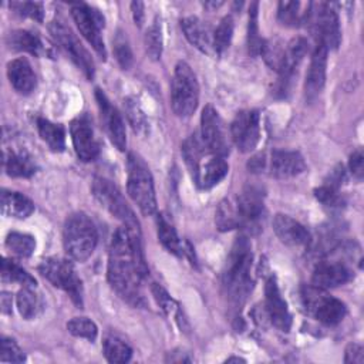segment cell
Here are the masks:
<instances>
[{"mask_svg": "<svg viewBox=\"0 0 364 364\" xmlns=\"http://www.w3.org/2000/svg\"><path fill=\"white\" fill-rule=\"evenodd\" d=\"M148 274V267L141 247V230L121 226L115 230L109 256L107 276L111 287L129 304L145 306L141 290L142 279Z\"/></svg>", "mask_w": 364, "mask_h": 364, "instance_id": "6da1fadb", "label": "cell"}, {"mask_svg": "<svg viewBox=\"0 0 364 364\" xmlns=\"http://www.w3.org/2000/svg\"><path fill=\"white\" fill-rule=\"evenodd\" d=\"M253 255L250 243L245 236L235 240L222 274V283L229 299L242 304L247 294L252 291L253 280L250 276Z\"/></svg>", "mask_w": 364, "mask_h": 364, "instance_id": "7a4b0ae2", "label": "cell"}, {"mask_svg": "<svg viewBox=\"0 0 364 364\" xmlns=\"http://www.w3.org/2000/svg\"><path fill=\"white\" fill-rule=\"evenodd\" d=\"M63 240L64 249L71 259L77 262L87 260L92 255L98 240L94 222L81 212L71 215L65 220Z\"/></svg>", "mask_w": 364, "mask_h": 364, "instance_id": "3957f363", "label": "cell"}, {"mask_svg": "<svg viewBox=\"0 0 364 364\" xmlns=\"http://www.w3.org/2000/svg\"><path fill=\"white\" fill-rule=\"evenodd\" d=\"M128 182L127 189L128 195L134 200V203L139 208V210L149 216L156 212V198L154 189L152 175L149 168L135 154L128 155Z\"/></svg>", "mask_w": 364, "mask_h": 364, "instance_id": "277c9868", "label": "cell"}, {"mask_svg": "<svg viewBox=\"0 0 364 364\" xmlns=\"http://www.w3.org/2000/svg\"><path fill=\"white\" fill-rule=\"evenodd\" d=\"M172 109L178 117H191L199 101V85L195 73L185 63L179 61L175 67L171 87Z\"/></svg>", "mask_w": 364, "mask_h": 364, "instance_id": "5b68a950", "label": "cell"}, {"mask_svg": "<svg viewBox=\"0 0 364 364\" xmlns=\"http://www.w3.org/2000/svg\"><path fill=\"white\" fill-rule=\"evenodd\" d=\"M38 272L53 286L64 290L78 307H82V284L75 273L74 266L68 260L60 257H48L41 262Z\"/></svg>", "mask_w": 364, "mask_h": 364, "instance_id": "8992f818", "label": "cell"}, {"mask_svg": "<svg viewBox=\"0 0 364 364\" xmlns=\"http://www.w3.org/2000/svg\"><path fill=\"white\" fill-rule=\"evenodd\" d=\"M307 24L311 26L313 33L317 37V44L328 50H336L340 44V24L338 16L334 7L328 3H310Z\"/></svg>", "mask_w": 364, "mask_h": 364, "instance_id": "52a82bcc", "label": "cell"}, {"mask_svg": "<svg viewBox=\"0 0 364 364\" xmlns=\"http://www.w3.org/2000/svg\"><path fill=\"white\" fill-rule=\"evenodd\" d=\"M303 301L306 310L326 326L338 324L347 313L343 301L328 296L323 289L313 284L303 289Z\"/></svg>", "mask_w": 364, "mask_h": 364, "instance_id": "ba28073f", "label": "cell"}, {"mask_svg": "<svg viewBox=\"0 0 364 364\" xmlns=\"http://www.w3.org/2000/svg\"><path fill=\"white\" fill-rule=\"evenodd\" d=\"M92 193L95 199L104 206L112 216L119 219L124 226L129 229H139V223L135 213L127 203L121 191L105 178H95L92 182Z\"/></svg>", "mask_w": 364, "mask_h": 364, "instance_id": "9c48e42d", "label": "cell"}, {"mask_svg": "<svg viewBox=\"0 0 364 364\" xmlns=\"http://www.w3.org/2000/svg\"><path fill=\"white\" fill-rule=\"evenodd\" d=\"M200 139L206 149L225 158L230 151V141L223 119L212 105H206L200 115Z\"/></svg>", "mask_w": 364, "mask_h": 364, "instance_id": "30bf717a", "label": "cell"}, {"mask_svg": "<svg viewBox=\"0 0 364 364\" xmlns=\"http://www.w3.org/2000/svg\"><path fill=\"white\" fill-rule=\"evenodd\" d=\"M71 16H73L80 33L84 36V38L92 46V48L97 51V54L102 60H105V57H107L105 44L100 34L101 28L105 24L104 16L98 10H95L84 3L73 4Z\"/></svg>", "mask_w": 364, "mask_h": 364, "instance_id": "8fae6325", "label": "cell"}, {"mask_svg": "<svg viewBox=\"0 0 364 364\" xmlns=\"http://www.w3.org/2000/svg\"><path fill=\"white\" fill-rule=\"evenodd\" d=\"M50 33L55 43L68 54L75 65L85 74L87 78L94 77V63L85 47L80 43L77 36L61 21H53L50 24Z\"/></svg>", "mask_w": 364, "mask_h": 364, "instance_id": "7c38bea8", "label": "cell"}, {"mask_svg": "<svg viewBox=\"0 0 364 364\" xmlns=\"http://www.w3.org/2000/svg\"><path fill=\"white\" fill-rule=\"evenodd\" d=\"M230 138L242 152H250L260 139V115L256 109L239 111L230 125Z\"/></svg>", "mask_w": 364, "mask_h": 364, "instance_id": "4fadbf2b", "label": "cell"}, {"mask_svg": "<svg viewBox=\"0 0 364 364\" xmlns=\"http://www.w3.org/2000/svg\"><path fill=\"white\" fill-rule=\"evenodd\" d=\"M70 132L77 156L84 162L94 161L100 154V146L88 117L81 115L73 119L70 124Z\"/></svg>", "mask_w": 364, "mask_h": 364, "instance_id": "5bb4252c", "label": "cell"}, {"mask_svg": "<svg viewBox=\"0 0 364 364\" xmlns=\"http://www.w3.org/2000/svg\"><path fill=\"white\" fill-rule=\"evenodd\" d=\"M264 311L269 321L282 331H289L291 326V317L286 301L283 300L276 279L270 276L264 284Z\"/></svg>", "mask_w": 364, "mask_h": 364, "instance_id": "9a60e30c", "label": "cell"}, {"mask_svg": "<svg viewBox=\"0 0 364 364\" xmlns=\"http://www.w3.org/2000/svg\"><path fill=\"white\" fill-rule=\"evenodd\" d=\"M95 98H97V102H98V107L101 111L102 122L105 125V129H107V134H108L111 142L119 151H124L127 146V135H125V125H124L121 114L118 112V109L115 107H112V104L109 102L107 95L100 88L95 90Z\"/></svg>", "mask_w": 364, "mask_h": 364, "instance_id": "2e32d148", "label": "cell"}, {"mask_svg": "<svg viewBox=\"0 0 364 364\" xmlns=\"http://www.w3.org/2000/svg\"><path fill=\"white\" fill-rule=\"evenodd\" d=\"M273 230L280 242L291 247H306L311 242L310 232L289 215L277 213L273 219Z\"/></svg>", "mask_w": 364, "mask_h": 364, "instance_id": "e0dca14e", "label": "cell"}, {"mask_svg": "<svg viewBox=\"0 0 364 364\" xmlns=\"http://www.w3.org/2000/svg\"><path fill=\"white\" fill-rule=\"evenodd\" d=\"M228 169H229V166L222 156L208 152L202 158V161L198 165L192 178L199 188L209 189V188L215 186L216 183H219L226 176Z\"/></svg>", "mask_w": 364, "mask_h": 364, "instance_id": "ac0fdd59", "label": "cell"}, {"mask_svg": "<svg viewBox=\"0 0 364 364\" xmlns=\"http://www.w3.org/2000/svg\"><path fill=\"white\" fill-rule=\"evenodd\" d=\"M351 279L350 269L341 262H320L311 276V284L318 289H331L347 283Z\"/></svg>", "mask_w": 364, "mask_h": 364, "instance_id": "d6986e66", "label": "cell"}, {"mask_svg": "<svg viewBox=\"0 0 364 364\" xmlns=\"http://www.w3.org/2000/svg\"><path fill=\"white\" fill-rule=\"evenodd\" d=\"M181 28L188 41L202 53L212 55L216 54L213 48V31L210 27L195 16H189L181 20Z\"/></svg>", "mask_w": 364, "mask_h": 364, "instance_id": "ffe728a7", "label": "cell"}, {"mask_svg": "<svg viewBox=\"0 0 364 364\" xmlns=\"http://www.w3.org/2000/svg\"><path fill=\"white\" fill-rule=\"evenodd\" d=\"M269 166L270 173L280 179L293 178L306 171V162L297 151H273Z\"/></svg>", "mask_w": 364, "mask_h": 364, "instance_id": "44dd1931", "label": "cell"}, {"mask_svg": "<svg viewBox=\"0 0 364 364\" xmlns=\"http://www.w3.org/2000/svg\"><path fill=\"white\" fill-rule=\"evenodd\" d=\"M326 67H327V48L317 44L306 74L304 90H306V97L309 100H313L314 97H317L318 92L323 90L326 82Z\"/></svg>", "mask_w": 364, "mask_h": 364, "instance_id": "7402d4cb", "label": "cell"}, {"mask_svg": "<svg viewBox=\"0 0 364 364\" xmlns=\"http://www.w3.org/2000/svg\"><path fill=\"white\" fill-rule=\"evenodd\" d=\"M306 51H307V41L301 37L293 38L286 44L283 64L279 71V75H280L279 87H280L282 92L287 90V84H289L290 78L293 77L296 68L299 67L300 61L306 55Z\"/></svg>", "mask_w": 364, "mask_h": 364, "instance_id": "603a6c76", "label": "cell"}, {"mask_svg": "<svg viewBox=\"0 0 364 364\" xmlns=\"http://www.w3.org/2000/svg\"><path fill=\"white\" fill-rule=\"evenodd\" d=\"M7 44L10 48L18 51H27L37 57L51 55V47L47 46L40 36L27 30H14L7 36Z\"/></svg>", "mask_w": 364, "mask_h": 364, "instance_id": "cb8c5ba5", "label": "cell"}, {"mask_svg": "<svg viewBox=\"0 0 364 364\" xmlns=\"http://www.w3.org/2000/svg\"><path fill=\"white\" fill-rule=\"evenodd\" d=\"M243 226H253L257 223L263 213V195L262 191L255 186H247L236 198Z\"/></svg>", "mask_w": 364, "mask_h": 364, "instance_id": "d4e9b609", "label": "cell"}, {"mask_svg": "<svg viewBox=\"0 0 364 364\" xmlns=\"http://www.w3.org/2000/svg\"><path fill=\"white\" fill-rule=\"evenodd\" d=\"M7 77L13 88L20 94H30L36 88V74L26 58H16L7 64Z\"/></svg>", "mask_w": 364, "mask_h": 364, "instance_id": "484cf974", "label": "cell"}, {"mask_svg": "<svg viewBox=\"0 0 364 364\" xmlns=\"http://www.w3.org/2000/svg\"><path fill=\"white\" fill-rule=\"evenodd\" d=\"M1 210L6 216L26 219L34 212V203L23 193L13 191H3Z\"/></svg>", "mask_w": 364, "mask_h": 364, "instance_id": "4316f807", "label": "cell"}, {"mask_svg": "<svg viewBox=\"0 0 364 364\" xmlns=\"http://www.w3.org/2000/svg\"><path fill=\"white\" fill-rule=\"evenodd\" d=\"M215 222L218 229L222 232L243 228V219H242L236 198H225L219 203L216 209Z\"/></svg>", "mask_w": 364, "mask_h": 364, "instance_id": "83f0119b", "label": "cell"}, {"mask_svg": "<svg viewBox=\"0 0 364 364\" xmlns=\"http://www.w3.org/2000/svg\"><path fill=\"white\" fill-rule=\"evenodd\" d=\"M4 169L13 178H30L36 173V164L24 152H4Z\"/></svg>", "mask_w": 364, "mask_h": 364, "instance_id": "f1b7e54d", "label": "cell"}, {"mask_svg": "<svg viewBox=\"0 0 364 364\" xmlns=\"http://www.w3.org/2000/svg\"><path fill=\"white\" fill-rule=\"evenodd\" d=\"M156 228H158V237H159L162 246L172 255L183 256L186 250H185L173 225L166 219L165 215L156 216Z\"/></svg>", "mask_w": 364, "mask_h": 364, "instance_id": "f546056e", "label": "cell"}, {"mask_svg": "<svg viewBox=\"0 0 364 364\" xmlns=\"http://www.w3.org/2000/svg\"><path fill=\"white\" fill-rule=\"evenodd\" d=\"M17 309L23 318L31 320L37 317L43 310V299L31 286H23L16 297Z\"/></svg>", "mask_w": 364, "mask_h": 364, "instance_id": "4dcf8cb0", "label": "cell"}, {"mask_svg": "<svg viewBox=\"0 0 364 364\" xmlns=\"http://www.w3.org/2000/svg\"><path fill=\"white\" fill-rule=\"evenodd\" d=\"M37 129L41 139L48 145V148L54 152H61L65 148V132L63 125L54 124L48 119L38 118Z\"/></svg>", "mask_w": 364, "mask_h": 364, "instance_id": "1f68e13d", "label": "cell"}, {"mask_svg": "<svg viewBox=\"0 0 364 364\" xmlns=\"http://www.w3.org/2000/svg\"><path fill=\"white\" fill-rule=\"evenodd\" d=\"M209 151L206 149V146L203 145L202 139L196 135V134H192L189 135L185 141H183V145H182V155L185 158V162L189 168V172L191 175L195 173L198 165L200 164L202 158L208 154Z\"/></svg>", "mask_w": 364, "mask_h": 364, "instance_id": "d6a6232c", "label": "cell"}, {"mask_svg": "<svg viewBox=\"0 0 364 364\" xmlns=\"http://www.w3.org/2000/svg\"><path fill=\"white\" fill-rule=\"evenodd\" d=\"M309 7L310 3L307 4V10L301 11L300 1H280L277 6V18L284 26H299L300 23H306Z\"/></svg>", "mask_w": 364, "mask_h": 364, "instance_id": "836d02e7", "label": "cell"}, {"mask_svg": "<svg viewBox=\"0 0 364 364\" xmlns=\"http://www.w3.org/2000/svg\"><path fill=\"white\" fill-rule=\"evenodd\" d=\"M151 291H152V296L156 300L158 306L162 309V311L166 316H169V317H175V320L178 321L179 327L185 328L183 327V318H182L181 309H179L178 303L169 296V293L161 284H158V283H152Z\"/></svg>", "mask_w": 364, "mask_h": 364, "instance_id": "e575fe53", "label": "cell"}, {"mask_svg": "<svg viewBox=\"0 0 364 364\" xmlns=\"http://www.w3.org/2000/svg\"><path fill=\"white\" fill-rule=\"evenodd\" d=\"M104 355L109 363H127L131 360L132 350L121 338L115 336H108L104 340Z\"/></svg>", "mask_w": 364, "mask_h": 364, "instance_id": "d590c367", "label": "cell"}, {"mask_svg": "<svg viewBox=\"0 0 364 364\" xmlns=\"http://www.w3.org/2000/svg\"><path fill=\"white\" fill-rule=\"evenodd\" d=\"M6 246L13 255H16L18 257H28L34 252L36 240L31 235L20 233V232H11V233L7 235Z\"/></svg>", "mask_w": 364, "mask_h": 364, "instance_id": "8d00e7d4", "label": "cell"}, {"mask_svg": "<svg viewBox=\"0 0 364 364\" xmlns=\"http://www.w3.org/2000/svg\"><path fill=\"white\" fill-rule=\"evenodd\" d=\"M1 280L3 282H16L23 286L36 287V279L27 273L23 267L16 264L13 260L3 259L1 262Z\"/></svg>", "mask_w": 364, "mask_h": 364, "instance_id": "74e56055", "label": "cell"}, {"mask_svg": "<svg viewBox=\"0 0 364 364\" xmlns=\"http://www.w3.org/2000/svg\"><path fill=\"white\" fill-rule=\"evenodd\" d=\"M284 50H286V44H283L280 40L272 38L269 41H263L260 54L264 58V61L267 63V65L272 70L279 73L282 68V64H283Z\"/></svg>", "mask_w": 364, "mask_h": 364, "instance_id": "f35d334b", "label": "cell"}, {"mask_svg": "<svg viewBox=\"0 0 364 364\" xmlns=\"http://www.w3.org/2000/svg\"><path fill=\"white\" fill-rule=\"evenodd\" d=\"M257 9L259 3L255 1L249 7V26H247V48L249 54L252 55H259L263 40L259 36V24H257Z\"/></svg>", "mask_w": 364, "mask_h": 364, "instance_id": "ab89813d", "label": "cell"}, {"mask_svg": "<svg viewBox=\"0 0 364 364\" xmlns=\"http://www.w3.org/2000/svg\"><path fill=\"white\" fill-rule=\"evenodd\" d=\"M124 107H125L127 117H128L129 124L132 125L134 131L139 135H145L148 132L149 124H148V119H146L144 111L141 109L138 101L134 98H127L124 102Z\"/></svg>", "mask_w": 364, "mask_h": 364, "instance_id": "60d3db41", "label": "cell"}, {"mask_svg": "<svg viewBox=\"0 0 364 364\" xmlns=\"http://www.w3.org/2000/svg\"><path fill=\"white\" fill-rule=\"evenodd\" d=\"M233 36V20L230 16H226L220 20L219 26L213 31V48L216 54H222L230 44Z\"/></svg>", "mask_w": 364, "mask_h": 364, "instance_id": "b9f144b4", "label": "cell"}, {"mask_svg": "<svg viewBox=\"0 0 364 364\" xmlns=\"http://www.w3.org/2000/svg\"><path fill=\"white\" fill-rule=\"evenodd\" d=\"M144 41H145L146 54L152 60H159L161 54H162V30H161V24L158 23V20H155L148 27Z\"/></svg>", "mask_w": 364, "mask_h": 364, "instance_id": "7bdbcfd3", "label": "cell"}, {"mask_svg": "<svg viewBox=\"0 0 364 364\" xmlns=\"http://www.w3.org/2000/svg\"><path fill=\"white\" fill-rule=\"evenodd\" d=\"M68 331L81 338H87L88 341H94L98 334V328L95 323L87 317H74L67 323Z\"/></svg>", "mask_w": 364, "mask_h": 364, "instance_id": "ee69618b", "label": "cell"}, {"mask_svg": "<svg viewBox=\"0 0 364 364\" xmlns=\"http://www.w3.org/2000/svg\"><path fill=\"white\" fill-rule=\"evenodd\" d=\"M114 54L117 57V61L124 70H128L132 64V51L129 47V43L125 37L124 31H118L114 38Z\"/></svg>", "mask_w": 364, "mask_h": 364, "instance_id": "f6af8a7d", "label": "cell"}, {"mask_svg": "<svg viewBox=\"0 0 364 364\" xmlns=\"http://www.w3.org/2000/svg\"><path fill=\"white\" fill-rule=\"evenodd\" d=\"M314 195L317 198V200H320L324 206L328 208H340L343 205V198L338 193V186L331 185V183H324L320 188H317L314 191Z\"/></svg>", "mask_w": 364, "mask_h": 364, "instance_id": "bcb514c9", "label": "cell"}, {"mask_svg": "<svg viewBox=\"0 0 364 364\" xmlns=\"http://www.w3.org/2000/svg\"><path fill=\"white\" fill-rule=\"evenodd\" d=\"M26 355L13 338L3 337L0 341V361L1 363H23Z\"/></svg>", "mask_w": 364, "mask_h": 364, "instance_id": "7dc6e473", "label": "cell"}, {"mask_svg": "<svg viewBox=\"0 0 364 364\" xmlns=\"http://www.w3.org/2000/svg\"><path fill=\"white\" fill-rule=\"evenodd\" d=\"M10 9H13L17 14L23 17H30L36 21H43V4L36 1H11Z\"/></svg>", "mask_w": 364, "mask_h": 364, "instance_id": "c3c4849f", "label": "cell"}, {"mask_svg": "<svg viewBox=\"0 0 364 364\" xmlns=\"http://www.w3.org/2000/svg\"><path fill=\"white\" fill-rule=\"evenodd\" d=\"M344 363H353V364H363L364 363V348L361 344L351 343L346 348Z\"/></svg>", "mask_w": 364, "mask_h": 364, "instance_id": "681fc988", "label": "cell"}, {"mask_svg": "<svg viewBox=\"0 0 364 364\" xmlns=\"http://www.w3.org/2000/svg\"><path fill=\"white\" fill-rule=\"evenodd\" d=\"M348 165H350L351 173H353L355 178L361 179V178H363V173H364V156H363L361 149H357V151H354V152L350 155Z\"/></svg>", "mask_w": 364, "mask_h": 364, "instance_id": "f907efd6", "label": "cell"}, {"mask_svg": "<svg viewBox=\"0 0 364 364\" xmlns=\"http://www.w3.org/2000/svg\"><path fill=\"white\" fill-rule=\"evenodd\" d=\"M131 10H132V17H134L135 24L141 27L142 23H144V17H145L144 3L142 1H132L131 3Z\"/></svg>", "mask_w": 364, "mask_h": 364, "instance_id": "816d5d0a", "label": "cell"}, {"mask_svg": "<svg viewBox=\"0 0 364 364\" xmlns=\"http://www.w3.org/2000/svg\"><path fill=\"white\" fill-rule=\"evenodd\" d=\"M0 301H1V311L4 314L11 313V296L9 293L3 291L0 296Z\"/></svg>", "mask_w": 364, "mask_h": 364, "instance_id": "f5cc1de1", "label": "cell"}, {"mask_svg": "<svg viewBox=\"0 0 364 364\" xmlns=\"http://www.w3.org/2000/svg\"><path fill=\"white\" fill-rule=\"evenodd\" d=\"M203 6L206 9H218L219 6H222V1H206V3H203Z\"/></svg>", "mask_w": 364, "mask_h": 364, "instance_id": "db71d44e", "label": "cell"}, {"mask_svg": "<svg viewBox=\"0 0 364 364\" xmlns=\"http://www.w3.org/2000/svg\"><path fill=\"white\" fill-rule=\"evenodd\" d=\"M226 361H228V363H232V361H236V363L242 361V363H245V360H243V358H239V357H230V358H228Z\"/></svg>", "mask_w": 364, "mask_h": 364, "instance_id": "11a10c76", "label": "cell"}]
</instances>
